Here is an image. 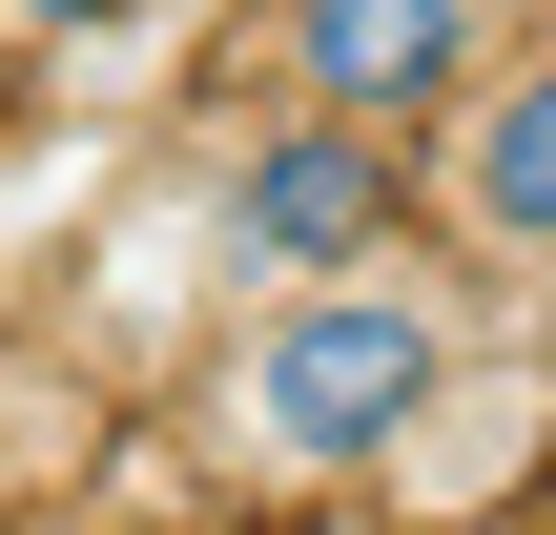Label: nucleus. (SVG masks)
<instances>
[{
	"mask_svg": "<svg viewBox=\"0 0 556 535\" xmlns=\"http://www.w3.org/2000/svg\"><path fill=\"white\" fill-rule=\"evenodd\" d=\"M475 41H495V0H289V103L392 144L413 103H475Z\"/></svg>",
	"mask_w": 556,
	"mask_h": 535,
	"instance_id": "obj_3",
	"label": "nucleus"
},
{
	"mask_svg": "<svg viewBox=\"0 0 556 535\" xmlns=\"http://www.w3.org/2000/svg\"><path fill=\"white\" fill-rule=\"evenodd\" d=\"M433 392H454V309L392 289V268H351V289H268V330L227 371V433L268 474H371Z\"/></svg>",
	"mask_w": 556,
	"mask_h": 535,
	"instance_id": "obj_1",
	"label": "nucleus"
},
{
	"mask_svg": "<svg viewBox=\"0 0 556 535\" xmlns=\"http://www.w3.org/2000/svg\"><path fill=\"white\" fill-rule=\"evenodd\" d=\"M454 227L516 247V268H556V62H516V82L454 103Z\"/></svg>",
	"mask_w": 556,
	"mask_h": 535,
	"instance_id": "obj_4",
	"label": "nucleus"
},
{
	"mask_svg": "<svg viewBox=\"0 0 556 535\" xmlns=\"http://www.w3.org/2000/svg\"><path fill=\"white\" fill-rule=\"evenodd\" d=\"M371 247H392V144L330 124V103H289V124L227 165V268H268V289H351Z\"/></svg>",
	"mask_w": 556,
	"mask_h": 535,
	"instance_id": "obj_2",
	"label": "nucleus"
},
{
	"mask_svg": "<svg viewBox=\"0 0 556 535\" xmlns=\"http://www.w3.org/2000/svg\"><path fill=\"white\" fill-rule=\"evenodd\" d=\"M41 21H62V41H124V21H165V0H41Z\"/></svg>",
	"mask_w": 556,
	"mask_h": 535,
	"instance_id": "obj_5",
	"label": "nucleus"
}]
</instances>
